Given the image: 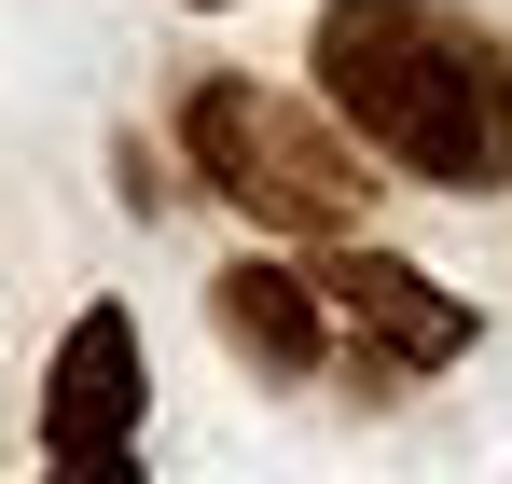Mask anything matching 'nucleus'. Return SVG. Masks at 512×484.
Masks as SVG:
<instances>
[{
    "label": "nucleus",
    "instance_id": "nucleus-1",
    "mask_svg": "<svg viewBox=\"0 0 512 484\" xmlns=\"http://www.w3.org/2000/svg\"><path fill=\"white\" fill-rule=\"evenodd\" d=\"M319 97L360 153L429 194H512V70L443 0H333L319 14Z\"/></svg>",
    "mask_w": 512,
    "mask_h": 484
},
{
    "label": "nucleus",
    "instance_id": "nucleus-2",
    "mask_svg": "<svg viewBox=\"0 0 512 484\" xmlns=\"http://www.w3.org/2000/svg\"><path fill=\"white\" fill-rule=\"evenodd\" d=\"M180 153H194V180H208L236 222H263V236H319V249H346L360 222H374L360 153H346L305 97H263V83H194V97H180Z\"/></svg>",
    "mask_w": 512,
    "mask_h": 484
},
{
    "label": "nucleus",
    "instance_id": "nucleus-3",
    "mask_svg": "<svg viewBox=\"0 0 512 484\" xmlns=\"http://www.w3.org/2000/svg\"><path fill=\"white\" fill-rule=\"evenodd\" d=\"M319 305L374 346V374H443V360H471V305H457L429 263L374 249V236H346L333 263H319Z\"/></svg>",
    "mask_w": 512,
    "mask_h": 484
},
{
    "label": "nucleus",
    "instance_id": "nucleus-4",
    "mask_svg": "<svg viewBox=\"0 0 512 484\" xmlns=\"http://www.w3.org/2000/svg\"><path fill=\"white\" fill-rule=\"evenodd\" d=\"M139 402H153V360H139V319L125 305H84L42 360V457H125L139 443Z\"/></svg>",
    "mask_w": 512,
    "mask_h": 484
},
{
    "label": "nucleus",
    "instance_id": "nucleus-5",
    "mask_svg": "<svg viewBox=\"0 0 512 484\" xmlns=\"http://www.w3.org/2000/svg\"><path fill=\"white\" fill-rule=\"evenodd\" d=\"M208 319H222V346H236L250 374H277V388H305V374L333 360L319 277H305V263H263V249H236V263L208 277Z\"/></svg>",
    "mask_w": 512,
    "mask_h": 484
}]
</instances>
